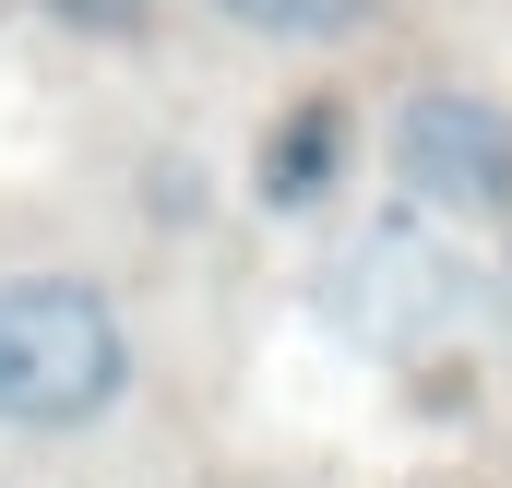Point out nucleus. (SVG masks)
<instances>
[{
	"mask_svg": "<svg viewBox=\"0 0 512 488\" xmlns=\"http://www.w3.org/2000/svg\"><path fill=\"white\" fill-rule=\"evenodd\" d=\"M36 12H60V24H84V36H131L155 0H36Z\"/></svg>",
	"mask_w": 512,
	"mask_h": 488,
	"instance_id": "39448f33",
	"label": "nucleus"
},
{
	"mask_svg": "<svg viewBox=\"0 0 512 488\" xmlns=\"http://www.w3.org/2000/svg\"><path fill=\"white\" fill-rule=\"evenodd\" d=\"M120 393L131 346L84 274H0V429L60 441V429H96Z\"/></svg>",
	"mask_w": 512,
	"mask_h": 488,
	"instance_id": "f257e3e1",
	"label": "nucleus"
},
{
	"mask_svg": "<svg viewBox=\"0 0 512 488\" xmlns=\"http://www.w3.org/2000/svg\"><path fill=\"white\" fill-rule=\"evenodd\" d=\"M215 12L251 24V36H298V48H310V36H358L382 0H215Z\"/></svg>",
	"mask_w": 512,
	"mask_h": 488,
	"instance_id": "20e7f679",
	"label": "nucleus"
},
{
	"mask_svg": "<svg viewBox=\"0 0 512 488\" xmlns=\"http://www.w3.org/2000/svg\"><path fill=\"white\" fill-rule=\"evenodd\" d=\"M393 179L429 215H501L512 203V108L477 84H417L393 108Z\"/></svg>",
	"mask_w": 512,
	"mask_h": 488,
	"instance_id": "f03ea898",
	"label": "nucleus"
},
{
	"mask_svg": "<svg viewBox=\"0 0 512 488\" xmlns=\"http://www.w3.org/2000/svg\"><path fill=\"white\" fill-rule=\"evenodd\" d=\"M346 179V120L334 108H286V131H274V167H262V203H310V191H334Z\"/></svg>",
	"mask_w": 512,
	"mask_h": 488,
	"instance_id": "7ed1b4c3",
	"label": "nucleus"
},
{
	"mask_svg": "<svg viewBox=\"0 0 512 488\" xmlns=\"http://www.w3.org/2000/svg\"><path fill=\"white\" fill-rule=\"evenodd\" d=\"M501 298H512V250H501Z\"/></svg>",
	"mask_w": 512,
	"mask_h": 488,
	"instance_id": "423d86ee",
	"label": "nucleus"
}]
</instances>
